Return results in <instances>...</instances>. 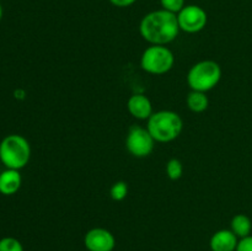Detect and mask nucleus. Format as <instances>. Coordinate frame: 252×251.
Here are the masks:
<instances>
[{"instance_id":"obj_1","label":"nucleus","mask_w":252,"mask_h":251,"mask_svg":"<svg viewBox=\"0 0 252 251\" xmlns=\"http://www.w3.org/2000/svg\"><path fill=\"white\" fill-rule=\"evenodd\" d=\"M139 32L149 43L165 46L174 41L180 32L176 14L164 9L149 12L140 21Z\"/></svg>"},{"instance_id":"obj_2","label":"nucleus","mask_w":252,"mask_h":251,"mask_svg":"<svg viewBox=\"0 0 252 251\" xmlns=\"http://www.w3.org/2000/svg\"><path fill=\"white\" fill-rule=\"evenodd\" d=\"M184 122L179 113L174 111H159L153 113L148 120L147 129L155 142L169 143L176 139L182 132Z\"/></svg>"},{"instance_id":"obj_3","label":"nucleus","mask_w":252,"mask_h":251,"mask_svg":"<svg viewBox=\"0 0 252 251\" xmlns=\"http://www.w3.org/2000/svg\"><path fill=\"white\" fill-rule=\"evenodd\" d=\"M31 157L29 140L20 134H9L0 142V161L6 169L21 170Z\"/></svg>"},{"instance_id":"obj_4","label":"nucleus","mask_w":252,"mask_h":251,"mask_svg":"<svg viewBox=\"0 0 252 251\" xmlns=\"http://www.w3.org/2000/svg\"><path fill=\"white\" fill-rule=\"evenodd\" d=\"M221 78V68L214 61H202L192 65L187 74V84L193 91L207 93L218 85Z\"/></svg>"},{"instance_id":"obj_5","label":"nucleus","mask_w":252,"mask_h":251,"mask_svg":"<svg viewBox=\"0 0 252 251\" xmlns=\"http://www.w3.org/2000/svg\"><path fill=\"white\" fill-rule=\"evenodd\" d=\"M174 54L165 46L152 44L148 47L140 58V66L144 71L154 75H161L171 70L174 66Z\"/></svg>"},{"instance_id":"obj_6","label":"nucleus","mask_w":252,"mask_h":251,"mask_svg":"<svg viewBox=\"0 0 252 251\" xmlns=\"http://www.w3.org/2000/svg\"><path fill=\"white\" fill-rule=\"evenodd\" d=\"M155 140L147 127L133 126L128 130L126 138V148L130 155L135 157H149L154 150Z\"/></svg>"},{"instance_id":"obj_7","label":"nucleus","mask_w":252,"mask_h":251,"mask_svg":"<svg viewBox=\"0 0 252 251\" xmlns=\"http://www.w3.org/2000/svg\"><path fill=\"white\" fill-rule=\"evenodd\" d=\"M176 16L180 30L187 33H197L202 31L208 21L206 10L198 5H185Z\"/></svg>"},{"instance_id":"obj_8","label":"nucleus","mask_w":252,"mask_h":251,"mask_svg":"<svg viewBox=\"0 0 252 251\" xmlns=\"http://www.w3.org/2000/svg\"><path fill=\"white\" fill-rule=\"evenodd\" d=\"M84 245L88 251H113L116 238L105 228H93L84 236Z\"/></svg>"},{"instance_id":"obj_9","label":"nucleus","mask_w":252,"mask_h":251,"mask_svg":"<svg viewBox=\"0 0 252 251\" xmlns=\"http://www.w3.org/2000/svg\"><path fill=\"white\" fill-rule=\"evenodd\" d=\"M239 238L230 229H221L216 231L209 240L212 251H235Z\"/></svg>"},{"instance_id":"obj_10","label":"nucleus","mask_w":252,"mask_h":251,"mask_svg":"<svg viewBox=\"0 0 252 251\" xmlns=\"http://www.w3.org/2000/svg\"><path fill=\"white\" fill-rule=\"evenodd\" d=\"M127 108L130 115L137 120H149L153 115V106L149 98L143 94H134L127 102Z\"/></svg>"},{"instance_id":"obj_11","label":"nucleus","mask_w":252,"mask_h":251,"mask_svg":"<svg viewBox=\"0 0 252 251\" xmlns=\"http://www.w3.org/2000/svg\"><path fill=\"white\" fill-rule=\"evenodd\" d=\"M22 177L20 170L5 169L0 172V193L4 196H12L20 189Z\"/></svg>"},{"instance_id":"obj_12","label":"nucleus","mask_w":252,"mask_h":251,"mask_svg":"<svg viewBox=\"0 0 252 251\" xmlns=\"http://www.w3.org/2000/svg\"><path fill=\"white\" fill-rule=\"evenodd\" d=\"M230 230L238 236L239 239L251 235L252 221L246 214H236L230 221Z\"/></svg>"},{"instance_id":"obj_13","label":"nucleus","mask_w":252,"mask_h":251,"mask_svg":"<svg viewBox=\"0 0 252 251\" xmlns=\"http://www.w3.org/2000/svg\"><path fill=\"white\" fill-rule=\"evenodd\" d=\"M186 103L192 112L201 113L208 108L209 100L208 97H207L206 93L192 90L191 93L189 94V96H187Z\"/></svg>"},{"instance_id":"obj_14","label":"nucleus","mask_w":252,"mask_h":251,"mask_svg":"<svg viewBox=\"0 0 252 251\" xmlns=\"http://www.w3.org/2000/svg\"><path fill=\"white\" fill-rule=\"evenodd\" d=\"M184 174V165L179 159H171L166 164V175L170 180L176 181Z\"/></svg>"},{"instance_id":"obj_15","label":"nucleus","mask_w":252,"mask_h":251,"mask_svg":"<svg viewBox=\"0 0 252 251\" xmlns=\"http://www.w3.org/2000/svg\"><path fill=\"white\" fill-rule=\"evenodd\" d=\"M128 194V185L125 181H117L111 186L110 196L113 201L121 202L127 197Z\"/></svg>"},{"instance_id":"obj_16","label":"nucleus","mask_w":252,"mask_h":251,"mask_svg":"<svg viewBox=\"0 0 252 251\" xmlns=\"http://www.w3.org/2000/svg\"><path fill=\"white\" fill-rule=\"evenodd\" d=\"M0 251H25L21 241L12 236L0 239Z\"/></svg>"},{"instance_id":"obj_17","label":"nucleus","mask_w":252,"mask_h":251,"mask_svg":"<svg viewBox=\"0 0 252 251\" xmlns=\"http://www.w3.org/2000/svg\"><path fill=\"white\" fill-rule=\"evenodd\" d=\"M162 9L172 14H179L185 7V0H160Z\"/></svg>"},{"instance_id":"obj_18","label":"nucleus","mask_w":252,"mask_h":251,"mask_svg":"<svg viewBox=\"0 0 252 251\" xmlns=\"http://www.w3.org/2000/svg\"><path fill=\"white\" fill-rule=\"evenodd\" d=\"M235 251H252V235L239 239Z\"/></svg>"},{"instance_id":"obj_19","label":"nucleus","mask_w":252,"mask_h":251,"mask_svg":"<svg viewBox=\"0 0 252 251\" xmlns=\"http://www.w3.org/2000/svg\"><path fill=\"white\" fill-rule=\"evenodd\" d=\"M135 1H137V0H110L111 4L115 5V6H117V7L130 6V5L134 4Z\"/></svg>"},{"instance_id":"obj_20","label":"nucleus","mask_w":252,"mask_h":251,"mask_svg":"<svg viewBox=\"0 0 252 251\" xmlns=\"http://www.w3.org/2000/svg\"><path fill=\"white\" fill-rule=\"evenodd\" d=\"M1 19H2V6L1 4H0V21H1Z\"/></svg>"}]
</instances>
